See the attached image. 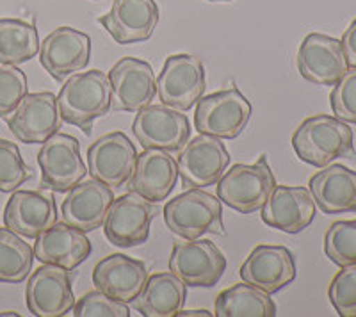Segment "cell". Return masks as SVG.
Listing matches in <instances>:
<instances>
[{"instance_id":"cell-23","label":"cell","mask_w":356,"mask_h":317,"mask_svg":"<svg viewBox=\"0 0 356 317\" xmlns=\"http://www.w3.org/2000/svg\"><path fill=\"white\" fill-rule=\"evenodd\" d=\"M57 223L56 198L43 191H13L4 209V225L25 239H36Z\"/></svg>"},{"instance_id":"cell-4","label":"cell","mask_w":356,"mask_h":317,"mask_svg":"<svg viewBox=\"0 0 356 317\" xmlns=\"http://www.w3.org/2000/svg\"><path fill=\"white\" fill-rule=\"evenodd\" d=\"M276 186L275 175L267 164L266 155H260L255 164H235L218 180V198L241 214L260 211Z\"/></svg>"},{"instance_id":"cell-14","label":"cell","mask_w":356,"mask_h":317,"mask_svg":"<svg viewBox=\"0 0 356 317\" xmlns=\"http://www.w3.org/2000/svg\"><path fill=\"white\" fill-rule=\"evenodd\" d=\"M63 125L57 97L50 91L27 93L8 118L9 131L25 145H43Z\"/></svg>"},{"instance_id":"cell-10","label":"cell","mask_w":356,"mask_h":317,"mask_svg":"<svg viewBox=\"0 0 356 317\" xmlns=\"http://www.w3.org/2000/svg\"><path fill=\"white\" fill-rule=\"evenodd\" d=\"M154 218L155 209L150 202L129 191L111 204L104 221V234L118 248H134L148 241Z\"/></svg>"},{"instance_id":"cell-34","label":"cell","mask_w":356,"mask_h":317,"mask_svg":"<svg viewBox=\"0 0 356 317\" xmlns=\"http://www.w3.org/2000/svg\"><path fill=\"white\" fill-rule=\"evenodd\" d=\"M27 93L29 86L24 72L11 65L0 66V118L15 113Z\"/></svg>"},{"instance_id":"cell-7","label":"cell","mask_w":356,"mask_h":317,"mask_svg":"<svg viewBox=\"0 0 356 317\" xmlns=\"http://www.w3.org/2000/svg\"><path fill=\"white\" fill-rule=\"evenodd\" d=\"M38 164L41 170V186L56 193H68L88 175L79 141L61 132H56L41 145Z\"/></svg>"},{"instance_id":"cell-32","label":"cell","mask_w":356,"mask_h":317,"mask_svg":"<svg viewBox=\"0 0 356 317\" xmlns=\"http://www.w3.org/2000/svg\"><path fill=\"white\" fill-rule=\"evenodd\" d=\"M33 179V170L15 143L0 138V193H13Z\"/></svg>"},{"instance_id":"cell-18","label":"cell","mask_w":356,"mask_h":317,"mask_svg":"<svg viewBox=\"0 0 356 317\" xmlns=\"http://www.w3.org/2000/svg\"><path fill=\"white\" fill-rule=\"evenodd\" d=\"M246 284L275 294L296 280V261L291 250L276 244H259L248 255L239 271Z\"/></svg>"},{"instance_id":"cell-29","label":"cell","mask_w":356,"mask_h":317,"mask_svg":"<svg viewBox=\"0 0 356 317\" xmlns=\"http://www.w3.org/2000/svg\"><path fill=\"white\" fill-rule=\"evenodd\" d=\"M36 25L20 18L0 20V65L18 66L40 54Z\"/></svg>"},{"instance_id":"cell-1","label":"cell","mask_w":356,"mask_h":317,"mask_svg":"<svg viewBox=\"0 0 356 317\" xmlns=\"http://www.w3.org/2000/svg\"><path fill=\"white\" fill-rule=\"evenodd\" d=\"M63 122L91 134L93 123L113 109V90L106 72L89 70L73 74L57 95Z\"/></svg>"},{"instance_id":"cell-2","label":"cell","mask_w":356,"mask_h":317,"mask_svg":"<svg viewBox=\"0 0 356 317\" xmlns=\"http://www.w3.org/2000/svg\"><path fill=\"white\" fill-rule=\"evenodd\" d=\"M292 148L300 161L316 168L355 155L351 127L330 114H316L305 120L292 134Z\"/></svg>"},{"instance_id":"cell-6","label":"cell","mask_w":356,"mask_h":317,"mask_svg":"<svg viewBox=\"0 0 356 317\" xmlns=\"http://www.w3.org/2000/svg\"><path fill=\"white\" fill-rule=\"evenodd\" d=\"M207 88L205 68L200 57L173 54L164 61L157 77V95L162 106L187 113L198 104Z\"/></svg>"},{"instance_id":"cell-26","label":"cell","mask_w":356,"mask_h":317,"mask_svg":"<svg viewBox=\"0 0 356 317\" xmlns=\"http://www.w3.org/2000/svg\"><path fill=\"white\" fill-rule=\"evenodd\" d=\"M308 191L324 214L356 212V171L342 164L317 171L308 182Z\"/></svg>"},{"instance_id":"cell-3","label":"cell","mask_w":356,"mask_h":317,"mask_svg":"<svg viewBox=\"0 0 356 317\" xmlns=\"http://www.w3.org/2000/svg\"><path fill=\"white\" fill-rule=\"evenodd\" d=\"M164 223L182 239H198L205 234L227 236L221 200L200 187L189 189L168 202L164 207Z\"/></svg>"},{"instance_id":"cell-19","label":"cell","mask_w":356,"mask_h":317,"mask_svg":"<svg viewBox=\"0 0 356 317\" xmlns=\"http://www.w3.org/2000/svg\"><path fill=\"white\" fill-rule=\"evenodd\" d=\"M260 211V218L269 228L285 234H300L316 218V202L307 187L275 186Z\"/></svg>"},{"instance_id":"cell-12","label":"cell","mask_w":356,"mask_h":317,"mask_svg":"<svg viewBox=\"0 0 356 317\" xmlns=\"http://www.w3.org/2000/svg\"><path fill=\"white\" fill-rule=\"evenodd\" d=\"M25 300L29 312L36 317H63L72 312L75 296L68 269L54 264L38 268L27 282Z\"/></svg>"},{"instance_id":"cell-33","label":"cell","mask_w":356,"mask_h":317,"mask_svg":"<svg viewBox=\"0 0 356 317\" xmlns=\"http://www.w3.org/2000/svg\"><path fill=\"white\" fill-rule=\"evenodd\" d=\"M328 298L340 317H356V266L337 273L328 287Z\"/></svg>"},{"instance_id":"cell-39","label":"cell","mask_w":356,"mask_h":317,"mask_svg":"<svg viewBox=\"0 0 356 317\" xmlns=\"http://www.w3.org/2000/svg\"><path fill=\"white\" fill-rule=\"evenodd\" d=\"M0 316H18L17 312H2Z\"/></svg>"},{"instance_id":"cell-37","label":"cell","mask_w":356,"mask_h":317,"mask_svg":"<svg viewBox=\"0 0 356 317\" xmlns=\"http://www.w3.org/2000/svg\"><path fill=\"white\" fill-rule=\"evenodd\" d=\"M340 43H342V50H344L348 66L349 68H356V18L346 29V33L342 36V40H340Z\"/></svg>"},{"instance_id":"cell-16","label":"cell","mask_w":356,"mask_h":317,"mask_svg":"<svg viewBox=\"0 0 356 317\" xmlns=\"http://www.w3.org/2000/svg\"><path fill=\"white\" fill-rule=\"evenodd\" d=\"M91 57V38L73 27H57L41 41L40 63L56 81L84 70Z\"/></svg>"},{"instance_id":"cell-13","label":"cell","mask_w":356,"mask_h":317,"mask_svg":"<svg viewBox=\"0 0 356 317\" xmlns=\"http://www.w3.org/2000/svg\"><path fill=\"white\" fill-rule=\"evenodd\" d=\"M113 109L138 113L150 106L157 95V79L150 63L138 57H122L109 72Z\"/></svg>"},{"instance_id":"cell-5","label":"cell","mask_w":356,"mask_h":317,"mask_svg":"<svg viewBox=\"0 0 356 317\" xmlns=\"http://www.w3.org/2000/svg\"><path fill=\"white\" fill-rule=\"evenodd\" d=\"M253 107L235 86L202 97L196 104L195 129L200 134L235 139L243 134Z\"/></svg>"},{"instance_id":"cell-24","label":"cell","mask_w":356,"mask_h":317,"mask_svg":"<svg viewBox=\"0 0 356 317\" xmlns=\"http://www.w3.org/2000/svg\"><path fill=\"white\" fill-rule=\"evenodd\" d=\"M148 277L145 262L123 253L104 257L93 269L95 289L123 303H132L139 296Z\"/></svg>"},{"instance_id":"cell-11","label":"cell","mask_w":356,"mask_h":317,"mask_svg":"<svg viewBox=\"0 0 356 317\" xmlns=\"http://www.w3.org/2000/svg\"><path fill=\"white\" fill-rule=\"evenodd\" d=\"M134 136L143 148L180 152L191 136V123L182 111L168 106H146L132 123Z\"/></svg>"},{"instance_id":"cell-15","label":"cell","mask_w":356,"mask_h":317,"mask_svg":"<svg viewBox=\"0 0 356 317\" xmlns=\"http://www.w3.org/2000/svg\"><path fill=\"white\" fill-rule=\"evenodd\" d=\"M138 161V150L123 132H109L88 148V171L91 179L109 187H122L130 180Z\"/></svg>"},{"instance_id":"cell-8","label":"cell","mask_w":356,"mask_h":317,"mask_svg":"<svg viewBox=\"0 0 356 317\" xmlns=\"http://www.w3.org/2000/svg\"><path fill=\"white\" fill-rule=\"evenodd\" d=\"M177 164L182 187L203 189L218 184L230 164V154L222 139L200 134L186 143V147L180 150Z\"/></svg>"},{"instance_id":"cell-20","label":"cell","mask_w":356,"mask_h":317,"mask_svg":"<svg viewBox=\"0 0 356 317\" xmlns=\"http://www.w3.org/2000/svg\"><path fill=\"white\" fill-rule=\"evenodd\" d=\"M114 193L100 180H82L73 186L61 205V220L81 232H93L104 227Z\"/></svg>"},{"instance_id":"cell-36","label":"cell","mask_w":356,"mask_h":317,"mask_svg":"<svg viewBox=\"0 0 356 317\" xmlns=\"http://www.w3.org/2000/svg\"><path fill=\"white\" fill-rule=\"evenodd\" d=\"M330 104L337 118L356 125V68H349L333 86Z\"/></svg>"},{"instance_id":"cell-25","label":"cell","mask_w":356,"mask_h":317,"mask_svg":"<svg viewBox=\"0 0 356 317\" xmlns=\"http://www.w3.org/2000/svg\"><path fill=\"white\" fill-rule=\"evenodd\" d=\"M91 255V241L84 232L70 227L65 221L56 223L36 237L34 259L43 264L61 266L73 271Z\"/></svg>"},{"instance_id":"cell-21","label":"cell","mask_w":356,"mask_h":317,"mask_svg":"<svg viewBox=\"0 0 356 317\" xmlns=\"http://www.w3.org/2000/svg\"><path fill=\"white\" fill-rule=\"evenodd\" d=\"M116 43L132 45L150 40L159 24L155 0H114L109 13L98 18Z\"/></svg>"},{"instance_id":"cell-40","label":"cell","mask_w":356,"mask_h":317,"mask_svg":"<svg viewBox=\"0 0 356 317\" xmlns=\"http://www.w3.org/2000/svg\"><path fill=\"white\" fill-rule=\"evenodd\" d=\"M211 2H232V0H211Z\"/></svg>"},{"instance_id":"cell-17","label":"cell","mask_w":356,"mask_h":317,"mask_svg":"<svg viewBox=\"0 0 356 317\" xmlns=\"http://www.w3.org/2000/svg\"><path fill=\"white\" fill-rule=\"evenodd\" d=\"M298 70L312 84L335 86L349 70L340 40L321 33L308 34L298 50Z\"/></svg>"},{"instance_id":"cell-22","label":"cell","mask_w":356,"mask_h":317,"mask_svg":"<svg viewBox=\"0 0 356 317\" xmlns=\"http://www.w3.org/2000/svg\"><path fill=\"white\" fill-rule=\"evenodd\" d=\"M178 182V164L170 152L145 148L138 154L136 168L127 182L129 191L138 193L150 204H159L173 193Z\"/></svg>"},{"instance_id":"cell-28","label":"cell","mask_w":356,"mask_h":317,"mask_svg":"<svg viewBox=\"0 0 356 317\" xmlns=\"http://www.w3.org/2000/svg\"><path fill=\"white\" fill-rule=\"evenodd\" d=\"M218 317H275L276 305L271 294L264 293L255 285L235 284L216 298Z\"/></svg>"},{"instance_id":"cell-35","label":"cell","mask_w":356,"mask_h":317,"mask_svg":"<svg viewBox=\"0 0 356 317\" xmlns=\"http://www.w3.org/2000/svg\"><path fill=\"white\" fill-rule=\"evenodd\" d=\"M75 317H129L130 309L127 303L107 296L106 293L95 289L86 293L72 309Z\"/></svg>"},{"instance_id":"cell-30","label":"cell","mask_w":356,"mask_h":317,"mask_svg":"<svg viewBox=\"0 0 356 317\" xmlns=\"http://www.w3.org/2000/svg\"><path fill=\"white\" fill-rule=\"evenodd\" d=\"M34 250L24 237L0 228V284H22L33 271Z\"/></svg>"},{"instance_id":"cell-31","label":"cell","mask_w":356,"mask_h":317,"mask_svg":"<svg viewBox=\"0 0 356 317\" xmlns=\"http://www.w3.org/2000/svg\"><path fill=\"white\" fill-rule=\"evenodd\" d=\"M324 253L339 268L356 266V220L335 221L324 236Z\"/></svg>"},{"instance_id":"cell-9","label":"cell","mask_w":356,"mask_h":317,"mask_svg":"<svg viewBox=\"0 0 356 317\" xmlns=\"http://www.w3.org/2000/svg\"><path fill=\"white\" fill-rule=\"evenodd\" d=\"M227 269V259L209 239L175 243L170 271L191 287H214Z\"/></svg>"},{"instance_id":"cell-38","label":"cell","mask_w":356,"mask_h":317,"mask_svg":"<svg viewBox=\"0 0 356 317\" xmlns=\"http://www.w3.org/2000/svg\"><path fill=\"white\" fill-rule=\"evenodd\" d=\"M178 317H211L214 316V314H211L209 310H180V312L177 314Z\"/></svg>"},{"instance_id":"cell-27","label":"cell","mask_w":356,"mask_h":317,"mask_svg":"<svg viewBox=\"0 0 356 317\" xmlns=\"http://www.w3.org/2000/svg\"><path fill=\"white\" fill-rule=\"evenodd\" d=\"M187 285L171 271L155 273L148 277L132 307L145 317H171L184 309Z\"/></svg>"}]
</instances>
